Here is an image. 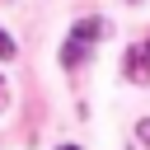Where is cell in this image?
<instances>
[{
    "label": "cell",
    "instance_id": "obj_1",
    "mask_svg": "<svg viewBox=\"0 0 150 150\" xmlns=\"http://www.w3.org/2000/svg\"><path fill=\"white\" fill-rule=\"evenodd\" d=\"M122 66H127V80H131V84H145V80H150V42H136Z\"/></svg>",
    "mask_w": 150,
    "mask_h": 150
},
{
    "label": "cell",
    "instance_id": "obj_2",
    "mask_svg": "<svg viewBox=\"0 0 150 150\" xmlns=\"http://www.w3.org/2000/svg\"><path fill=\"white\" fill-rule=\"evenodd\" d=\"M89 47H94V42H84V38H75V33H70V38L61 42V66H66V70H75L80 61H89Z\"/></svg>",
    "mask_w": 150,
    "mask_h": 150
},
{
    "label": "cell",
    "instance_id": "obj_3",
    "mask_svg": "<svg viewBox=\"0 0 150 150\" xmlns=\"http://www.w3.org/2000/svg\"><path fill=\"white\" fill-rule=\"evenodd\" d=\"M103 28H108V23H103L98 14H89V19H80L70 33H75V38H84V42H98V38H103Z\"/></svg>",
    "mask_w": 150,
    "mask_h": 150
},
{
    "label": "cell",
    "instance_id": "obj_4",
    "mask_svg": "<svg viewBox=\"0 0 150 150\" xmlns=\"http://www.w3.org/2000/svg\"><path fill=\"white\" fill-rule=\"evenodd\" d=\"M9 56H14V38L0 28V61H9Z\"/></svg>",
    "mask_w": 150,
    "mask_h": 150
},
{
    "label": "cell",
    "instance_id": "obj_5",
    "mask_svg": "<svg viewBox=\"0 0 150 150\" xmlns=\"http://www.w3.org/2000/svg\"><path fill=\"white\" fill-rule=\"evenodd\" d=\"M136 141H141V145H150V117H141V122H136Z\"/></svg>",
    "mask_w": 150,
    "mask_h": 150
},
{
    "label": "cell",
    "instance_id": "obj_6",
    "mask_svg": "<svg viewBox=\"0 0 150 150\" xmlns=\"http://www.w3.org/2000/svg\"><path fill=\"white\" fill-rule=\"evenodd\" d=\"M0 108H9V84L0 80Z\"/></svg>",
    "mask_w": 150,
    "mask_h": 150
},
{
    "label": "cell",
    "instance_id": "obj_7",
    "mask_svg": "<svg viewBox=\"0 0 150 150\" xmlns=\"http://www.w3.org/2000/svg\"><path fill=\"white\" fill-rule=\"evenodd\" d=\"M61 150H80V145H61Z\"/></svg>",
    "mask_w": 150,
    "mask_h": 150
}]
</instances>
